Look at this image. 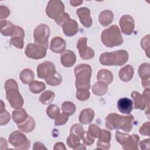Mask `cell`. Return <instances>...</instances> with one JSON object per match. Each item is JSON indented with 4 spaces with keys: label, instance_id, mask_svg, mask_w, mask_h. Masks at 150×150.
Returning <instances> with one entry per match:
<instances>
[{
    "label": "cell",
    "instance_id": "obj_1",
    "mask_svg": "<svg viewBox=\"0 0 150 150\" xmlns=\"http://www.w3.org/2000/svg\"><path fill=\"white\" fill-rule=\"evenodd\" d=\"M134 117L132 115L122 116L116 113H110L105 117V127L110 130L115 129L130 132L134 125Z\"/></svg>",
    "mask_w": 150,
    "mask_h": 150
},
{
    "label": "cell",
    "instance_id": "obj_2",
    "mask_svg": "<svg viewBox=\"0 0 150 150\" xmlns=\"http://www.w3.org/2000/svg\"><path fill=\"white\" fill-rule=\"evenodd\" d=\"M77 90H89L90 88V79L92 69L89 64H80L74 69Z\"/></svg>",
    "mask_w": 150,
    "mask_h": 150
},
{
    "label": "cell",
    "instance_id": "obj_3",
    "mask_svg": "<svg viewBox=\"0 0 150 150\" xmlns=\"http://www.w3.org/2000/svg\"><path fill=\"white\" fill-rule=\"evenodd\" d=\"M6 91V98L12 108H21L23 104V98L19 91L17 82L13 79L7 80L4 85Z\"/></svg>",
    "mask_w": 150,
    "mask_h": 150
},
{
    "label": "cell",
    "instance_id": "obj_4",
    "mask_svg": "<svg viewBox=\"0 0 150 150\" xmlns=\"http://www.w3.org/2000/svg\"><path fill=\"white\" fill-rule=\"evenodd\" d=\"M129 54L125 50L102 53L99 58L100 63L104 66H122L128 61Z\"/></svg>",
    "mask_w": 150,
    "mask_h": 150
},
{
    "label": "cell",
    "instance_id": "obj_5",
    "mask_svg": "<svg viewBox=\"0 0 150 150\" xmlns=\"http://www.w3.org/2000/svg\"><path fill=\"white\" fill-rule=\"evenodd\" d=\"M101 39L103 44L108 47L120 46L123 43L120 30L115 25L104 29L101 33Z\"/></svg>",
    "mask_w": 150,
    "mask_h": 150
},
{
    "label": "cell",
    "instance_id": "obj_6",
    "mask_svg": "<svg viewBox=\"0 0 150 150\" xmlns=\"http://www.w3.org/2000/svg\"><path fill=\"white\" fill-rule=\"evenodd\" d=\"M8 141L16 149L26 150L30 146L29 140L25 134L19 131L12 132L8 138Z\"/></svg>",
    "mask_w": 150,
    "mask_h": 150
},
{
    "label": "cell",
    "instance_id": "obj_7",
    "mask_svg": "<svg viewBox=\"0 0 150 150\" xmlns=\"http://www.w3.org/2000/svg\"><path fill=\"white\" fill-rule=\"evenodd\" d=\"M134 102V108L144 110L147 106L149 110L150 103V90L149 89H145L142 94L139 92L134 91L131 94Z\"/></svg>",
    "mask_w": 150,
    "mask_h": 150
},
{
    "label": "cell",
    "instance_id": "obj_8",
    "mask_svg": "<svg viewBox=\"0 0 150 150\" xmlns=\"http://www.w3.org/2000/svg\"><path fill=\"white\" fill-rule=\"evenodd\" d=\"M47 47L37 43H29L25 49L26 56L30 59L38 60L46 56Z\"/></svg>",
    "mask_w": 150,
    "mask_h": 150
},
{
    "label": "cell",
    "instance_id": "obj_9",
    "mask_svg": "<svg viewBox=\"0 0 150 150\" xmlns=\"http://www.w3.org/2000/svg\"><path fill=\"white\" fill-rule=\"evenodd\" d=\"M50 36V28L45 24H40L33 31V38L35 43L42 45L48 47V39Z\"/></svg>",
    "mask_w": 150,
    "mask_h": 150
},
{
    "label": "cell",
    "instance_id": "obj_10",
    "mask_svg": "<svg viewBox=\"0 0 150 150\" xmlns=\"http://www.w3.org/2000/svg\"><path fill=\"white\" fill-rule=\"evenodd\" d=\"M64 5L59 0H51L47 3L46 8V15L52 19H57L64 12Z\"/></svg>",
    "mask_w": 150,
    "mask_h": 150
},
{
    "label": "cell",
    "instance_id": "obj_11",
    "mask_svg": "<svg viewBox=\"0 0 150 150\" xmlns=\"http://www.w3.org/2000/svg\"><path fill=\"white\" fill-rule=\"evenodd\" d=\"M87 38L82 37L80 38L77 43V48L80 57L83 60H90L94 57V51L90 47L87 46Z\"/></svg>",
    "mask_w": 150,
    "mask_h": 150
},
{
    "label": "cell",
    "instance_id": "obj_12",
    "mask_svg": "<svg viewBox=\"0 0 150 150\" xmlns=\"http://www.w3.org/2000/svg\"><path fill=\"white\" fill-rule=\"evenodd\" d=\"M56 71L55 65L50 61L43 62L37 67V74L38 77L40 79L45 80Z\"/></svg>",
    "mask_w": 150,
    "mask_h": 150
},
{
    "label": "cell",
    "instance_id": "obj_13",
    "mask_svg": "<svg viewBox=\"0 0 150 150\" xmlns=\"http://www.w3.org/2000/svg\"><path fill=\"white\" fill-rule=\"evenodd\" d=\"M120 26L122 33L127 35H131L134 30V20L129 15L122 16L120 19Z\"/></svg>",
    "mask_w": 150,
    "mask_h": 150
},
{
    "label": "cell",
    "instance_id": "obj_14",
    "mask_svg": "<svg viewBox=\"0 0 150 150\" xmlns=\"http://www.w3.org/2000/svg\"><path fill=\"white\" fill-rule=\"evenodd\" d=\"M111 134L109 131L101 129L97 142V148L102 150H107L110 148Z\"/></svg>",
    "mask_w": 150,
    "mask_h": 150
},
{
    "label": "cell",
    "instance_id": "obj_15",
    "mask_svg": "<svg viewBox=\"0 0 150 150\" xmlns=\"http://www.w3.org/2000/svg\"><path fill=\"white\" fill-rule=\"evenodd\" d=\"M77 15L80 22L85 28H90L93 23V20L90 16V10L86 7H81L77 9Z\"/></svg>",
    "mask_w": 150,
    "mask_h": 150
},
{
    "label": "cell",
    "instance_id": "obj_16",
    "mask_svg": "<svg viewBox=\"0 0 150 150\" xmlns=\"http://www.w3.org/2000/svg\"><path fill=\"white\" fill-rule=\"evenodd\" d=\"M25 36L24 30L20 26H16L15 31L11 36V43L15 47L22 49L23 47L24 42L23 39Z\"/></svg>",
    "mask_w": 150,
    "mask_h": 150
},
{
    "label": "cell",
    "instance_id": "obj_17",
    "mask_svg": "<svg viewBox=\"0 0 150 150\" xmlns=\"http://www.w3.org/2000/svg\"><path fill=\"white\" fill-rule=\"evenodd\" d=\"M60 62L62 65L66 67H72L76 62V56L74 52L66 50L61 53Z\"/></svg>",
    "mask_w": 150,
    "mask_h": 150
},
{
    "label": "cell",
    "instance_id": "obj_18",
    "mask_svg": "<svg viewBox=\"0 0 150 150\" xmlns=\"http://www.w3.org/2000/svg\"><path fill=\"white\" fill-rule=\"evenodd\" d=\"M66 47V41L61 37L56 36L50 41V49L54 53H62L65 50Z\"/></svg>",
    "mask_w": 150,
    "mask_h": 150
},
{
    "label": "cell",
    "instance_id": "obj_19",
    "mask_svg": "<svg viewBox=\"0 0 150 150\" xmlns=\"http://www.w3.org/2000/svg\"><path fill=\"white\" fill-rule=\"evenodd\" d=\"M62 28L64 34L67 36H73L76 35L79 30L77 22L71 18L64 23Z\"/></svg>",
    "mask_w": 150,
    "mask_h": 150
},
{
    "label": "cell",
    "instance_id": "obj_20",
    "mask_svg": "<svg viewBox=\"0 0 150 150\" xmlns=\"http://www.w3.org/2000/svg\"><path fill=\"white\" fill-rule=\"evenodd\" d=\"M117 108L118 110L122 114H129L132 110L133 102L127 97L121 98L117 101Z\"/></svg>",
    "mask_w": 150,
    "mask_h": 150
},
{
    "label": "cell",
    "instance_id": "obj_21",
    "mask_svg": "<svg viewBox=\"0 0 150 150\" xmlns=\"http://www.w3.org/2000/svg\"><path fill=\"white\" fill-rule=\"evenodd\" d=\"M139 141V137L138 135H128L125 142L122 145V148L124 150H137Z\"/></svg>",
    "mask_w": 150,
    "mask_h": 150
},
{
    "label": "cell",
    "instance_id": "obj_22",
    "mask_svg": "<svg viewBox=\"0 0 150 150\" xmlns=\"http://www.w3.org/2000/svg\"><path fill=\"white\" fill-rule=\"evenodd\" d=\"M134 70L133 67L130 64H127L122 67L119 71V77L124 82L130 81L134 76Z\"/></svg>",
    "mask_w": 150,
    "mask_h": 150
},
{
    "label": "cell",
    "instance_id": "obj_23",
    "mask_svg": "<svg viewBox=\"0 0 150 150\" xmlns=\"http://www.w3.org/2000/svg\"><path fill=\"white\" fill-rule=\"evenodd\" d=\"M35 121L34 119L30 115H28L26 120L21 124H17L18 128L22 132L25 133H29L32 132L35 128Z\"/></svg>",
    "mask_w": 150,
    "mask_h": 150
},
{
    "label": "cell",
    "instance_id": "obj_24",
    "mask_svg": "<svg viewBox=\"0 0 150 150\" xmlns=\"http://www.w3.org/2000/svg\"><path fill=\"white\" fill-rule=\"evenodd\" d=\"M1 33L5 36H12L15 31L16 25L7 20H1Z\"/></svg>",
    "mask_w": 150,
    "mask_h": 150
},
{
    "label": "cell",
    "instance_id": "obj_25",
    "mask_svg": "<svg viewBox=\"0 0 150 150\" xmlns=\"http://www.w3.org/2000/svg\"><path fill=\"white\" fill-rule=\"evenodd\" d=\"M94 115V111L91 108H85L81 111L79 120L82 124H88L92 122Z\"/></svg>",
    "mask_w": 150,
    "mask_h": 150
},
{
    "label": "cell",
    "instance_id": "obj_26",
    "mask_svg": "<svg viewBox=\"0 0 150 150\" xmlns=\"http://www.w3.org/2000/svg\"><path fill=\"white\" fill-rule=\"evenodd\" d=\"M113 19V12L111 11L108 9L103 11L98 16V21L101 25L104 27H106L110 25L112 23Z\"/></svg>",
    "mask_w": 150,
    "mask_h": 150
},
{
    "label": "cell",
    "instance_id": "obj_27",
    "mask_svg": "<svg viewBox=\"0 0 150 150\" xmlns=\"http://www.w3.org/2000/svg\"><path fill=\"white\" fill-rule=\"evenodd\" d=\"M108 84L102 81H98L92 87V92L94 94L98 96L104 95L108 91Z\"/></svg>",
    "mask_w": 150,
    "mask_h": 150
},
{
    "label": "cell",
    "instance_id": "obj_28",
    "mask_svg": "<svg viewBox=\"0 0 150 150\" xmlns=\"http://www.w3.org/2000/svg\"><path fill=\"white\" fill-rule=\"evenodd\" d=\"M12 117L13 121L16 124H21L25 121L28 117V115L24 108H19L12 111Z\"/></svg>",
    "mask_w": 150,
    "mask_h": 150
},
{
    "label": "cell",
    "instance_id": "obj_29",
    "mask_svg": "<svg viewBox=\"0 0 150 150\" xmlns=\"http://www.w3.org/2000/svg\"><path fill=\"white\" fill-rule=\"evenodd\" d=\"M97 79L98 81H102L108 84L113 81V74L108 70L101 69L97 73Z\"/></svg>",
    "mask_w": 150,
    "mask_h": 150
},
{
    "label": "cell",
    "instance_id": "obj_30",
    "mask_svg": "<svg viewBox=\"0 0 150 150\" xmlns=\"http://www.w3.org/2000/svg\"><path fill=\"white\" fill-rule=\"evenodd\" d=\"M35 75L33 72L29 69H25L21 71L19 74V79L25 84H28L33 81Z\"/></svg>",
    "mask_w": 150,
    "mask_h": 150
},
{
    "label": "cell",
    "instance_id": "obj_31",
    "mask_svg": "<svg viewBox=\"0 0 150 150\" xmlns=\"http://www.w3.org/2000/svg\"><path fill=\"white\" fill-rule=\"evenodd\" d=\"M29 90L33 94H38L46 88V85L42 81L33 80L29 83Z\"/></svg>",
    "mask_w": 150,
    "mask_h": 150
},
{
    "label": "cell",
    "instance_id": "obj_32",
    "mask_svg": "<svg viewBox=\"0 0 150 150\" xmlns=\"http://www.w3.org/2000/svg\"><path fill=\"white\" fill-rule=\"evenodd\" d=\"M138 73L142 80L150 79V64L148 63L141 64L138 68Z\"/></svg>",
    "mask_w": 150,
    "mask_h": 150
},
{
    "label": "cell",
    "instance_id": "obj_33",
    "mask_svg": "<svg viewBox=\"0 0 150 150\" xmlns=\"http://www.w3.org/2000/svg\"><path fill=\"white\" fill-rule=\"evenodd\" d=\"M11 120L9 113L5 109V105L2 100H1V110H0V125H4L8 123Z\"/></svg>",
    "mask_w": 150,
    "mask_h": 150
},
{
    "label": "cell",
    "instance_id": "obj_34",
    "mask_svg": "<svg viewBox=\"0 0 150 150\" xmlns=\"http://www.w3.org/2000/svg\"><path fill=\"white\" fill-rule=\"evenodd\" d=\"M46 83L49 86H56L59 85L62 81V77L60 74L56 71L48 77H47L45 80Z\"/></svg>",
    "mask_w": 150,
    "mask_h": 150
},
{
    "label": "cell",
    "instance_id": "obj_35",
    "mask_svg": "<svg viewBox=\"0 0 150 150\" xmlns=\"http://www.w3.org/2000/svg\"><path fill=\"white\" fill-rule=\"evenodd\" d=\"M54 96L55 94L54 92L50 90H47L40 94L39 96V101L45 105L50 104L53 101Z\"/></svg>",
    "mask_w": 150,
    "mask_h": 150
},
{
    "label": "cell",
    "instance_id": "obj_36",
    "mask_svg": "<svg viewBox=\"0 0 150 150\" xmlns=\"http://www.w3.org/2000/svg\"><path fill=\"white\" fill-rule=\"evenodd\" d=\"M76 110L75 104L70 101H64L62 105V112L68 116L73 115Z\"/></svg>",
    "mask_w": 150,
    "mask_h": 150
},
{
    "label": "cell",
    "instance_id": "obj_37",
    "mask_svg": "<svg viewBox=\"0 0 150 150\" xmlns=\"http://www.w3.org/2000/svg\"><path fill=\"white\" fill-rule=\"evenodd\" d=\"M46 114L51 119H56L60 114V109L55 104L49 105L46 109Z\"/></svg>",
    "mask_w": 150,
    "mask_h": 150
},
{
    "label": "cell",
    "instance_id": "obj_38",
    "mask_svg": "<svg viewBox=\"0 0 150 150\" xmlns=\"http://www.w3.org/2000/svg\"><path fill=\"white\" fill-rule=\"evenodd\" d=\"M84 132L85 131L84 130L82 125H80L79 124H75L72 125L70 131V134L75 135L76 136L78 137L80 139H81L84 134Z\"/></svg>",
    "mask_w": 150,
    "mask_h": 150
},
{
    "label": "cell",
    "instance_id": "obj_39",
    "mask_svg": "<svg viewBox=\"0 0 150 150\" xmlns=\"http://www.w3.org/2000/svg\"><path fill=\"white\" fill-rule=\"evenodd\" d=\"M66 142L69 147L74 149L79 144H80V139L75 135L70 134V135L67 138Z\"/></svg>",
    "mask_w": 150,
    "mask_h": 150
},
{
    "label": "cell",
    "instance_id": "obj_40",
    "mask_svg": "<svg viewBox=\"0 0 150 150\" xmlns=\"http://www.w3.org/2000/svg\"><path fill=\"white\" fill-rule=\"evenodd\" d=\"M90 96V93L89 90H77L76 92V97L77 100L84 101L87 100Z\"/></svg>",
    "mask_w": 150,
    "mask_h": 150
},
{
    "label": "cell",
    "instance_id": "obj_41",
    "mask_svg": "<svg viewBox=\"0 0 150 150\" xmlns=\"http://www.w3.org/2000/svg\"><path fill=\"white\" fill-rule=\"evenodd\" d=\"M141 46L145 50L148 57H149V35H148L144 36L141 41Z\"/></svg>",
    "mask_w": 150,
    "mask_h": 150
},
{
    "label": "cell",
    "instance_id": "obj_42",
    "mask_svg": "<svg viewBox=\"0 0 150 150\" xmlns=\"http://www.w3.org/2000/svg\"><path fill=\"white\" fill-rule=\"evenodd\" d=\"M88 133L94 138H98L101 129L96 124H91L88 128Z\"/></svg>",
    "mask_w": 150,
    "mask_h": 150
},
{
    "label": "cell",
    "instance_id": "obj_43",
    "mask_svg": "<svg viewBox=\"0 0 150 150\" xmlns=\"http://www.w3.org/2000/svg\"><path fill=\"white\" fill-rule=\"evenodd\" d=\"M69 120V116L63 112L62 114H60L59 116L55 119L54 121V125L55 126H59L63 125L65 124Z\"/></svg>",
    "mask_w": 150,
    "mask_h": 150
},
{
    "label": "cell",
    "instance_id": "obj_44",
    "mask_svg": "<svg viewBox=\"0 0 150 150\" xmlns=\"http://www.w3.org/2000/svg\"><path fill=\"white\" fill-rule=\"evenodd\" d=\"M83 143L84 144V145L90 146L92 144H94V138L89 133L88 131H85L84 134L82 137V139Z\"/></svg>",
    "mask_w": 150,
    "mask_h": 150
},
{
    "label": "cell",
    "instance_id": "obj_45",
    "mask_svg": "<svg viewBox=\"0 0 150 150\" xmlns=\"http://www.w3.org/2000/svg\"><path fill=\"white\" fill-rule=\"evenodd\" d=\"M139 132L142 135L149 136V122L147 121L142 124L139 128Z\"/></svg>",
    "mask_w": 150,
    "mask_h": 150
},
{
    "label": "cell",
    "instance_id": "obj_46",
    "mask_svg": "<svg viewBox=\"0 0 150 150\" xmlns=\"http://www.w3.org/2000/svg\"><path fill=\"white\" fill-rule=\"evenodd\" d=\"M70 18L69 15V14L67 12H64L62 15H60L57 19L55 20L56 23L60 26H63V25H64V23L68 20Z\"/></svg>",
    "mask_w": 150,
    "mask_h": 150
},
{
    "label": "cell",
    "instance_id": "obj_47",
    "mask_svg": "<svg viewBox=\"0 0 150 150\" xmlns=\"http://www.w3.org/2000/svg\"><path fill=\"white\" fill-rule=\"evenodd\" d=\"M10 15L9 9L5 6L1 5L0 6V19L1 20H3L4 19H6Z\"/></svg>",
    "mask_w": 150,
    "mask_h": 150
},
{
    "label": "cell",
    "instance_id": "obj_48",
    "mask_svg": "<svg viewBox=\"0 0 150 150\" xmlns=\"http://www.w3.org/2000/svg\"><path fill=\"white\" fill-rule=\"evenodd\" d=\"M149 138H148V139H144L142 141H141L140 142H139V146H140V148L142 150H148L149 149V145H150V144H149Z\"/></svg>",
    "mask_w": 150,
    "mask_h": 150
},
{
    "label": "cell",
    "instance_id": "obj_49",
    "mask_svg": "<svg viewBox=\"0 0 150 150\" xmlns=\"http://www.w3.org/2000/svg\"><path fill=\"white\" fill-rule=\"evenodd\" d=\"M33 149L34 150H42V149H47V148L45 147L43 144L39 142H36L34 143L33 146Z\"/></svg>",
    "mask_w": 150,
    "mask_h": 150
},
{
    "label": "cell",
    "instance_id": "obj_50",
    "mask_svg": "<svg viewBox=\"0 0 150 150\" xmlns=\"http://www.w3.org/2000/svg\"><path fill=\"white\" fill-rule=\"evenodd\" d=\"M53 149L56 150V149H63V150H66V148L65 146V145L64 144V143L63 142H57L56 144H55Z\"/></svg>",
    "mask_w": 150,
    "mask_h": 150
},
{
    "label": "cell",
    "instance_id": "obj_51",
    "mask_svg": "<svg viewBox=\"0 0 150 150\" xmlns=\"http://www.w3.org/2000/svg\"><path fill=\"white\" fill-rule=\"evenodd\" d=\"M142 84L145 89H149V88H150L149 79L142 80Z\"/></svg>",
    "mask_w": 150,
    "mask_h": 150
},
{
    "label": "cell",
    "instance_id": "obj_52",
    "mask_svg": "<svg viewBox=\"0 0 150 150\" xmlns=\"http://www.w3.org/2000/svg\"><path fill=\"white\" fill-rule=\"evenodd\" d=\"M83 2V1L81 0H70V4L73 6H79L81 4H82Z\"/></svg>",
    "mask_w": 150,
    "mask_h": 150
},
{
    "label": "cell",
    "instance_id": "obj_53",
    "mask_svg": "<svg viewBox=\"0 0 150 150\" xmlns=\"http://www.w3.org/2000/svg\"><path fill=\"white\" fill-rule=\"evenodd\" d=\"M1 149H3V146H4V149H6L8 148V144L6 142V140L5 139H4L3 138H1Z\"/></svg>",
    "mask_w": 150,
    "mask_h": 150
},
{
    "label": "cell",
    "instance_id": "obj_54",
    "mask_svg": "<svg viewBox=\"0 0 150 150\" xmlns=\"http://www.w3.org/2000/svg\"><path fill=\"white\" fill-rule=\"evenodd\" d=\"M74 149V150H76V149H84L85 150V149H86V147L83 144H80Z\"/></svg>",
    "mask_w": 150,
    "mask_h": 150
}]
</instances>
